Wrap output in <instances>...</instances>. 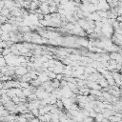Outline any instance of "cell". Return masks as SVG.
I'll return each instance as SVG.
<instances>
[{"instance_id":"1","label":"cell","mask_w":122,"mask_h":122,"mask_svg":"<svg viewBox=\"0 0 122 122\" xmlns=\"http://www.w3.org/2000/svg\"><path fill=\"white\" fill-rule=\"evenodd\" d=\"M29 72L28 69L26 67H23V66H18V67H15V74L18 75L19 77L20 76H24L25 74H27Z\"/></svg>"},{"instance_id":"2","label":"cell","mask_w":122,"mask_h":122,"mask_svg":"<svg viewBox=\"0 0 122 122\" xmlns=\"http://www.w3.org/2000/svg\"><path fill=\"white\" fill-rule=\"evenodd\" d=\"M39 9H40L42 14H44V15L51 14V12H50V6H49V4H48L47 2H45V3H41Z\"/></svg>"},{"instance_id":"3","label":"cell","mask_w":122,"mask_h":122,"mask_svg":"<svg viewBox=\"0 0 122 122\" xmlns=\"http://www.w3.org/2000/svg\"><path fill=\"white\" fill-rule=\"evenodd\" d=\"M87 87H88L89 89H91V90H98V91L102 90L101 86H100L99 84H97L96 81H89V80H88V82H87Z\"/></svg>"},{"instance_id":"4","label":"cell","mask_w":122,"mask_h":122,"mask_svg":"<svg viewBox=\"0 0 122 122\" xmlns=\"http://www.w3.org/2000/svg\"><path fill=\"white\" fill-rule=\"evenodd\" d=\"M2 30L3 31H6V32H11L13 30V24H10L9 22H6L5 24H2V27H1Z\"/></svg>"},{"instance_id":"5","label":"cell","mask_w":122,"mask_h":122,"mask_svg":"<svg viewBox=\"0 0 122 122\" xmlns=\"http://www.w3.org/2000/svg\"><path fill=\"white\" fill-rule=\"evenodd\" d=\"M77 43H78V45H80V46H84V47H88V46H89V41H88L87 39H85L84 37L79 38V39L77 40Z\"/></svg>"},{"instance_id":"6","label":"cell","mask_w":122,"mask_h":122,"mask_svg":"<svg viewBox=\"0 0 122 122\" xmlns=\"http://www.w3.org/2000/svg\"><path fill=\"white\" fill-rule=\"evenodd\" d=\"M91 94L96 96V97H99V96H102V92L98 90H91Z\"/></svg>"},{"instance_id":"7","label":"cell","mask_w":122,"mask_h":122,"mask_svg":"<svg viewBox=\"0 0 122 122\" xmlns=\"http://www.w3.org/2000/svg\"><path fill=\"white\" fill-rule=\"evenodd\" d=\"M103 119H104V115H103V113H97V115H96L95 118H94L95 122H102Z\"/></svg>"},{"instance_id":"8","label":"cell","mask_w":122,"mask_h":122,"mask_svg":"<svg viewBox=\"0 0 122 122\" xmlns=\"http://www.w3.org/2000/svg\"><path fill=\"white\" fill-rule=\"evenodd\" d=\"M56 106H57V108L58 109H60V110H62L65 106H64V103H63V101L61 100V99H57V101H56V104H55Z\"/></svg>"},{"instance_id":"9","label":"cell","mask_w":122,"mask_h":122,"mask_svg":"<svg viewBox=\"0 0 122 122\" xmlns=\"http://www.w3.org/2000/svg\"><path fill=\"white\" fill-rule=\"evenodd\" d=\"M30 84L29 82H20V88H23V89H27V88H30Z\"/></svg>"},{"instance_id":"10","label":"cell","mask_w":122,"mask_h":122,"mask_svg":"<svg viewBox=\"0 0 122 122\" xmlns=\"http://www.w3.org/2000/svg\"><path fill=\"white\" fill-rule=\"evenodd\" d=\"M30 122H40V120H39V118L38 117H33L32 119H30V120H29Z\"/></svg>"},{"instance_id":"11","label":"cell","mask_w":122,"mask_h":122,"mask_svg":"<svg viewBox=\"0 0 122 122\" xmlns=\"http://www.w3.org/2000/svg\"><path fill=\"white\" fill-rule=\"evenodd\" d=\"M50 122H54V121H50Z\"/></svg>"},{"instance_id":"12","label":"cell","mask_w":122,"mask_h":122,"mask_svg":"<svg viewBox=\"0 0 122 122\" xmlns=\"http://www.w3.org/2000/svg\"><path fill=\"white\" fill-rule=\"evenodd\" d=\"M44 122H47V121H44Z\"/></svg>"},{"instance_id":"13","label":"cell","mask_w":122,"mask_h":122,"mask_svg":"<svg viewBox=\"0 0 122 122\" xmlns=\"http://www.w3.org/2000/svg\"><path fill=\"white\" fill-rule=\"evenodd\" d=\"M121 122H122V119H121Z\"/></svg>"}]
</instances>
